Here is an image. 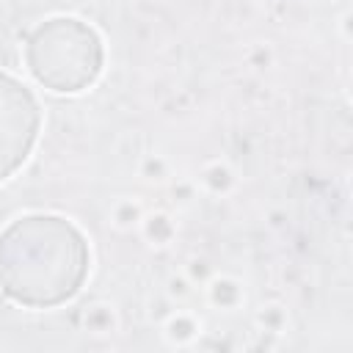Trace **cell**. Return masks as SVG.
<instances>
[{"label":"cell","mask_w":353,"mask_h":353,"mask_svg":"<svg viewBox=\"0 0 353 353\" xmlns=\"http://www.w3.org/2000/svg\"><path fill=\"white\" fill-rule=\"evenodd\" d=\"M85 273V237L58 215H25L0 234V287L22 306L69 301Z\"/></svg>","instance_id":"6da1fadb"},{"label":"cell","mask_w":353,"mask_h":353,"mask_svg":"<svg viewBox=\"0 0 353 353\" xmlns=\"http://www.w3.org/2000/svg\"><path fill=\"white\" fill-rule=\"evenodd\" d=\"M28 66L52 91H83L102 69L99 36L80 19H50L28 39Z\"/></svg>","instance_id":"7a4b0ae2"},{"label":"cell","mask_w":353,"mask_h":353,"mask_svg":"<svg viewBox=\"0 0 353 353\" xmlns=\"http://www.w3.org/2000/svg\"><path fill=\"white\" fill-rule=\"evenodd\" d=\"M39 102L11 74L0 72V182L30 154L39 135Z\"/></svg>","instance_id":"3957f363"}]
</instances>
